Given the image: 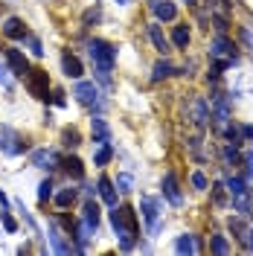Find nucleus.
<instances>
[{
  "mask_svg": "<svg viewBox=\"0 0 253 256\" xmlns=\"http://www.w3.org/2000/svg\"><path fill=\"white\" fill-rule=\"evenodd\" d=\"M120 3H122V6H126V3H131V0H120Z\"/></svg>",
  "mask_w": 253,
  "mask_h": 256,
  "instance_id": "49",
  "label": "nucleus"
},
{
  "mask_svg": "<svg viewBox=\"0 0 253 256\" xmlns=\"http://www.w3.org/2000/svg\"><path fill=\"white\" fill-rule=\"evenodd\" d=\"M192 186H195V190H206V175L204 172H192Z\"/></svg>",
  "mask_w": 253,
  "mask_h": 256,
  "instance_id": "40",
  "label": "nucleus"
},
{
  "mask_svg": "<svg viewBox=\"0 0 253 256\" xmlns=\"http://www.w3.org/2000/svg\"><path fill=\"white\" fill-rule=\"evenodd\" d=\"M96 192L102 195V201H105L108 207H116V190H114L111 178H105V175L99 178V180H96Z\"/></svg>",
  "mask_w": 253,
  "mask_h": 256,
  "instance_id": "17",
  "label": "nucleus"
},
{
  "mask_svg": "<svg viewBox=\"0 0 253 256\" xmlns=\"http://www.w3.org/2000/svg\"><path fill=\"white\" fill-rule=\"evenodd\" d=\"M184 3H186V6H198V3H201V0H184Z\"/></svg>",
  "mask_w": 253,
  "mask_h": 256,
  "instance_id": "48",
  "label": "nucleus"
},
{
  "mask_svg": "<svg viewBox=\"0 0 253 256\" xmlns=\"http://www.w3.org/2000/svg\"><path fill=\"white\" fill-rule=\"evenodd\" d=\"M12 76H15V73L9 70V64H0V84H3L6 90H12V88H15V79H12Z\"/></svg>",
  "mask_w": 253,
  "mask_h": 256,
  "instance_id": "31",
  "label": "nucleus"
},
{
  "mask_svg": "<svg viewBox=\"0 0 253 256\" xmlns=\"http://www.w3.org/2000/svg\"><path fill=\"white\" fill-rule=\"evenodd\" d=\"M192 122L198 128H206V122H210V102H206L204 96H198L192 102Z\"/></svg>",
  "mask_w": 253,
  "mask_h": 256,
  "instance_id": "14",
  "label": "nucleus"
},
{
  "mask_svg": "<svg viewBox=\"0 0 253 256\" xmlns=\"http://www.w3.org/2000/svg\"><path fill=\"white\" fill-rule=\"evenodd\" d=\"M79 143H82L79 128H76V126H67V128L62 131V146H64V148H76Z\"/></svg>",
  "mask_w": 253,
  "mask_h": 256,
  "instance_id": "25",
  "label": "nucleus"
},
{
  "mask_svg": "<svg viewBox=\"0 0 253 256\" xmlns=\"http://www.w3.org/2000/svg\"><path fill=\"white\" fill-rule=\"evenodd\" d=\"M224 192H227L224 184H216V186H212V204H216V207H224V204H227V195H224Z\"/></svg>",
  "mask_w": 253,
  "mask_h": 256,
  "instance_id": "32",
  "label": "nucleus"
},
{
  "mask_svg": "<svg viewBox=\"0 0 253 256\" xmlns=\"http://www.w3.org/2000/svg\"><path fill=\"white\" fill-rule=\"evenodd\" d=\"M212 20H216V30H218V35H227V30H230V20H227V15H212Z\"/></svg>",
  "mask_w": 253,
  "mask_h": 256,
  "instance_id": "35",
  "label": "nucleus"
},
{
  "mask_svg": "<svg viewBox=\"0 0 253 256\" xmlns=\"http://www.w3.org/2000/svg\"><path fill=\"white\" fill-rule=\"evenodd\" d=\"M62 67H64V73H67V76H73V79H82V76H84L82 62L70 52V50H64V52H62Z\"/></svg>",
  "mask_w": 253,
  "mask_h": 256,
  "instance_id": "16",
  "label": "nucleus"
},
{
  "mask_svg": "<svg viewBox=\"0 0 253 256\" xmlns=\"http://www.w3.org/2000/svg\"><path fill=\"white\" fill-rule=\"evenodd\" d=\"M174 250L178 254H201V242L195 239L192 233H184L180 239L174 242Z\"/></svg>",
  "mask_w": 253,
  "mask_h": 256,
  "instance_id": "20",
  "label": "nucleus"
},
{
  "mask_svg": "<svg viewBox=\"0 0 253 256\" xmlns=\"http://www.w3.org/2000/svg\"><path fill=\"white\" fill-rule=\"evenodd\" d=\"M169 76H174V67L169 62H158V64H154V70H152V82L169 79Z\"/></svg>",
  "mask_w": 253,
  "mask_h": 256,
  "instance_id": "26",
  "label": "nucleus"
},
{
  "mask_svg": "<svg viewBox=\"0 0 253 256\" xmlns=\"http://www.w3.org/2000/svg\"><path fill=\"white\" fill-rule=\"evenodd\" d=\"M73 96L79 99L84 108H90V111H96V114L105 111V99H102V94H99V88H96L94 82H76Z\"/></svg>",
  "mask_w": 253,
  "mask_h": 256,
  "instance_id": "3",
  "label": "nucleus"
},
{
  "mask_svg": "<svg viewBox=\"0 0 253 256\" xmlns=\"http://www.w3.org/2000/svg\"><path fill=\"white\" fill-rule=\"evenodd\" d=\"M172 41L178 50H186L190 47V30H186V24H178V26H172Z\"/></svg>",
  "mask_w": 253,
  "mask_h": 256,
  "instance_id": "23",
  "label": "nucleus"
},
{
  "mask_svg": "<svg viewBox=\"0 0 253 256\" xmlns=\"http://www.w3.org/2000/svg\"><path fill=\"white\" fill-rule=\"evenodd\" d=\"M120 192H131L134 190V180H131V175H116V184H114Z\"/></svg>",
  "mask_w": 253,
  "mask_h": 256,
  "instance_id": "33",
  "label": "nucleus"
},
{
  "mask_svg": "<svg viewBox=\"0 0 253 256\" xmlns=\"http://www.w3.org/2000/svg\"><path fill=\"white\" fill-rule=\"evenodd\" d=\"M50 102H52L56 108H64V105H67V96H64V90H58V88H56V90H52V96H50Z\"/></svg>",
  "mask_w": 253,
  "mask_h": 256,
  "instance_id": "38",
  "label": "nucleus"
},
{
  "mask_svg": "<svg viewBox=\"0 0 253 256\" xmlns=\"http://www.w3.org/2000/svg\"><path fill=\"white\" fill-rule=\"evenodd\" d=\"M210 250L224 256V254H230V244H227V239H224L222 233H216V236H210Z\"/></svg>",
  "mask_w": 253,
  "mask_h": 256,
  "instance_id": "27",
  "label": "nucleus"
},
{
  "mask_svg": "<svg viewBox=\"0 0 253 256\" xmlns=\"http://www.w3.org/2000/svg\"><path fill=\"white\" fill-rule=\"evenodd\" d=\"M58 152H50V148H35L32 152V166L35 169H56L58 166Z\"/></svg>",
  "mask_w": 253,
  "mask_h": 256,
  "instance_id": "10",
  "label": "nucleus"
},
{
  "mask_svg": "<svg viewBox=\"0 0 253 256\" xmlns=\"http://www.w3.org/2000/svg\"><path fill=\"white\" fill-rule=\"evenodd\" d=\"M88 52H90V58H94L96 67H108V70H114L116 47H114L111 41H105V38H90V41H88Z\"/></svg>",
  "mask_w": 253,
  "mask_h": 256,
  "instance_id": "1",
  "label": "nucleus"
},
{
  "mask_svg": "<svg viewBox=\"0 0 253 256\" xmlns=\"http://www.w3.org/2000/svg\"><path fill=\"white\" fill-rule=\"evenodd\" d=\"M120 212H122V222H126V230L128 236H134V239H140V222H137V212L131 207H120Z\"/></svg>",
  "mask_w": 253,
  "mask_h": 256,
  "instance_id": "21",
  "label": "nucleus"
},
{
  "mask_svg": "<svg viewBox=\"0 0 253 256\" xmlns=\"http://www.w3.org/2000/svg\"><path fill=\"white\" fill-rule=\"evenodd\" d=\"M96 20H99V9H88V12H84V26H90Z\"/></svg>",
  "mask_w": 253,
  "mask_h": 256,
  "instance_id": "42",
  "label": "nucleus"
},
{
  "mask_svg": "<svg viewBox=\"0 0 253 256\" xmlns=\"http://www.w3.org/2000/svg\"><path fill=\"white\" fill-rule=\"evenodd\" d=\"M242 248L253 254V227H248V230H244V242H242Z\"/></svg>",
  "mask_w": 253,
  "mask_h": 256,
  "instance_id": "41",
  "label": "nucleus"
},
{
  "mask_svg": "<svg viewBox=\"0 0 253 256\" xmlns=\"http://www.w3.org/2000/svg\"><path fill=\"white\" fill-rule=\"evenodd\" d=\"M210 56H212V58H218V62L236 64L238 47L230 41V38H227V35H218V38H212V44H210Z\"/></svg>",
  "mask_w": 253,
  "mask_h": 256,
  "instance_id": "7",
  "label": "nucleus"
},
{
  "mask_svg": "<svg viewBox=\"0 0 253 256\" xmlns=\"http://www.w3.org/2000/svg\"><path fill=\"white\" fill-rule=\"evenodd\" d=\"M94 76H96V82H99L102 88H108V90L114 88V79H111V70H108V67H96L94 64Z\"/></svg>",
  "mask_w": 253,
  "mask_h": 256,
  "instance_id": "29",
  "label": "nucleus"
},
{
  "mask_svg": "<svg viewBox=\"0 0 253 256\" xmlns=\"http://www.w3.org/2000/svg\"><path fill=\"white\" fill-rule=\"evenodd\" d=\"M148 38H152V44H154V50H158L160 56H166V52H172V41L163 35V30H160L158 20H152L148 24Z\"/></svg>",
  "mask_w": 253,
  "mask_h": 256,
  "instance_id": "11",
  "label": "nucleus"
},
{
  "mask_svg": "<svg viewBox=\"0 0 253 256\" xmlns=\"http://www.w3.org/2000/svg\"><path fill=\"white\" fill-rule=\"evenodd\" d=\"M79 198V190H73V186H64V190L56 192V207L58 210H67V207H73V201Z\"/></svg>",
  "mask_w": 253,
  "mask_h": 256,
  "instance_id": "22",
  "label": "nucleus"
},
{
  "mask_svg": "<svg viewBox=\"0 0 253 256\" xmlns=\"http://www.w3.org/2000/svg\"><path fill=\"white\" fill-rule=\"evenodd\" d=\"M58 166H62L64 172H67V178H73V180H82V178H84V163H82L76 154L62 158V160H58Z\"/></svg>",
  "mask_w": 253,
  "mask_h": 256,
  "instance_id": "13",
  "label": "nucleus"
},
{
  "mask_svg": "<svg viewBox=\"0 0 253 256\" xmlns=\"http://www.w3.org/2000/svg\"><path fill=\"white\" fill-rule=\"evenodd\" d=\"M90 131H94L96 143H111V126H108L102 116H94V120H90Z\"/></svg>",
  "mask_w": 253,
  "mask_h": 256,
  "instance_id": "19",
  "label": "nucleus"
},
{
  "mask_svg": "<svg viewBox=\"0 0 253 256\" xmlns=\"http://www.w3.org/2000/svg\"><path fill=\"white\" fill-rule=\"evenodd\" d=\"M50 242H52V250H56V254H70V250H73V248L64 242V236L58 233L56 224H50Z\"/></svg>",
  "mask_w": 253,
  "mask_h": 256,
  "instance_id": "24",
  "label": "nucleus"
},
{
  "mask_svg": "<svg viewBox=\"0 0 253 256\" xmlns=\"http://www.w3.org/2000/svg\"><path fill=\"white\" fill-rule=\"evenodd\" d=\"M0 207H9V198H6L3 192H0Z\"/></svg>",
  "mask_w": 253,
  "mask_h": 256,
  "instance_id": "47",
  "label": "nucleus"
},
{
  "mask_svg": "<svg viewBox=\"0 0 253 256\" xmlns=\"http://www.w3.org/2000/svg\"><path fill=\"white\" fill-rule=\"evenodd\" d=\"M26 41H30V50H32V56H44V47H41V41H38V35H26Z\"/></svg>",
  "mask_w": 253,
  "mask_h": 256,
  "instance_id": "36",
  "label": "nucleus"
},
{
  "mask_svg": "<svg viewBox=\"0 0 253 256\" xmlns=\"http://www.w3.org/2000/svg\"><path fill=\"white\" fill-rule=\"evenodd\" d=\"M210 3H218L224 12H230V9H233V3H230V0H210Z\"/></svg>",
  "mask_w": 253,
  "mask_h": 256,
  "instance_id": "45",
  "label": "nucleus"
},
{
  "mask_svg": "<svg viewBox=\"0 0 253 256\" xmlns=\"http://www.w3.org/2000/svg\"><path fill=\"white\" fill-rule=\"evenodd\" d=\"M0 222H3V227H6L9 233H15V230H18V222L9 216V212H0Z\"/></svg>",
  "mask_w": 253,
  "mask_h": 256,
  "instance_id": "39",
  "label": "nucleus"
},
{
  "mask_svg": "<svg viewBox=\"0 0 253 256\" xmlns=\"http://www.w3.org/2000/svg\"><path fill=\"white\" fill-rule=\"evenodd\" d=\"M3 35L6 38H12V41H26V24L20 20V18H6L3 20Z\"/></svg>",
  "mask_w": 253,
  "mask_h": 256,
  "instance_id": "12",
  "label": "nucleus"
},
{
  "mask_svg": "<svg viewBox=\"0 0 253 256\" xmlns=\"http://www.w3.org/2000/svg\"><path fill=\"white\" fill-rule=\"evenodd\" d=\"M224 186H227L230 198H233V210L238 216H250V190H248V184L242 178H227Z\"/></svg>",
  "mask_w": 253,
  "mask_h": 256,
  "instance_id": "2",
  "label": "nucleus"
},
{
  "mask_svg": "<svg viewBox=\"0 0 253 256\" xmlns=\"http://www.w3.org/2000/svg\"><path fill=\"white\" fill-rule=\"evenodd\" d=\"M160 210H163V204H160L158 198H152V195H142L140 198V212H142V218H146L148 236H158L160 233Z\"/></svg>",
  "mask_w": 253,
  "mask_h": 256,
  "instance_id": "5",
  "label": "nucleus"
},
{
  "mask_svg": "<svg viewBox=\"0 0 253 256\" xmlns=\"http://www.w3.org/2000/svg\"><path fill=\"white\" fill-rule=\"evenodd\" d=\"M244 166H248V178H253V152L244 154Z\"/></svg>",
  "mask_w": 253,
  "mask_h": 256,
  "instance_id": "44",
  "label": "nucleus"
},
{
  "mask_svg": "<svg viewBox=\"0 0 253 256\" xmlns=\"http://www.w3.org/2000/svg\"><path fill=\"white\" fill-rule=\"evenodd\" d=\"M224 163H227V166H230V163L236 166V163H238V152H236V146L227 143V148H224Z\"/></svg>",
  "mask_w": 253,
  "mask_h": 256,
  "instance_id": "37",
  "label": "nucleus"
},
{
  "mask_svg": "<svg viewBox=\"0 0 253 256\" xmlns=\"http://www.w3.org/2000/svg\"><path fill=\"white\" fill-rule=\"evenodd\" d=\"M152 3H154V0H152Z\"/></svg>",
  "mask_w": 253,
  "mask_h": 256,
  "instance_id": "50",
  "label": "nucleus"
},
{
  "mask_svg": "<svg viewBox=\"0 0 253 256\" xmlns=\"http://www.w3.org/2000/svg\"><path fill=\"white\" fill-rule=\"evenodd\" d=\"M52 198V180H41L38 184V201H47Z\"/></svg>",
  "mask_w": 253,
  "mask_h": 256,
  "instance_id": "34",
  "label": "nucleus"
},
{
  "mask_svg": "<svg viewBox=\"0 0 253 256\" xmlns=\"http://www.w3.org/2000/svg\"><path fill=\"white\" fill-rule=\"evenodd\" d=\"M26 90H30L38 102H50V79H47V70L41 67H30L26 73Z\"/></svg>",
  "mask_w": 253,
  "mask_h": 256,
  "instance_id": "6",
  "label": "nucleus"
},
{
  "mask_svg": "<svg viewBox=\"0 0 253 256\" xmlns=\"http://www.w3.org/2000/svg\"><path fill=\"white\" fill-rule=\"evenodd\" d=\"M82 192H84V198H90V195H94V186H90V184H84V186H82Z\"/></svg>",
  "mask_w": 253,
  "mask_h": 256,
  "instance_id": "46",
  "label": "nucleus"
},
{
  "mask_svg": "<svg viewBox=\"0 0 253 256\" xmlns=\"http://www.w3.org/2000/svg\"><path fill=\"white\" fill-rule=\"evenodd\" d=\"M3 56H6V64H9V70L15 73L18 79H24L26 73H30V62H26V56L15 47H6L3 50Z\"/></svg>",
  "mask_w": 253,
  "mask_h": 256,
  "instance_id": "8",
  "label": "nucleus"
},
{
  "mask_svg": "<svg viewBox=\"0 0 253 256\" xmlns=\"http://www.w3.org/2000/svg\"><path fill=\"white\" fill-rule=\"evenodd\" d=\"M152 12H154L158 20H174V18H178V6L169 3V0H154V3H152Z\"/></svg>",
  "mask_w": 253,
  "mask_h": 256,
  "instance_id": "18",
  "label": "nucleus"
},
{
  "mask_svg": "<svg viewBox=\"0 0 253 256\" xmlns=\"http://www.w3.org/2000/svg\"><path fill=\"white\" fill-rule=\"evenodd\" d=\"M163 195L169 198L172 207H184V195H180V184L174 172H163Z\"/></svg>",
  "mask_w": 253,
  "mask_h": 256,
  "instance_id": "9",
  "label": "nucleus"
},
{
  "mask_svg": "<svg viewBox=\"0 0 253 256\" xmlns=\"http://www.w3.org/2000/svg\"><path fill=\"white\" fill-rule=\"evenodd\" d=\"M30 146H26V140L18 134L12 126H0V152L3 154H9V158H18V154H24Z\"/></svg>",
  "mask_w": 253,
  "mask_h": 256,
  "instance_id": "4",
  "label": "nucleus"
},
{
  "mask_svg": "<svg viewBox=\"0 0 253 256\" xmlns=\"http://www.w3.org/2000/svg\"><path fill=\"white\" fill-rule=\"evenodd\" d=\"M238 134L242 140H253V126H238Z\"/></svg>",
  "mask_w": 253,
  "mask_h": 256,
  "instance_id": "43",
  "label": "nucleus"
},
{
  "mask_svg": "<svg viewBox=\"0 0 253 256\" xmlns=\"http://www.w3.org/2000/svg\"><path fill=\"white\" fill-rule=\"evenodd\" d=\"M99 216H102L99 204H96L94 198H88V201H84V207H82V222L88 224L90 230H99Z\"/></svg>",
  "mask_w": 253,
  "mask_h": 256,
  "instance_id": "15",
  "label": "nucleus"
},
{
  "mask_svg": "<svg viewBox=\"0 0 253 256\" xmlns=\"http://www.w3.org/2000/svg\"><path fill=\"white\" fill-rule=\"evenodd\" d=\"M58 222H62L64 233H67V236H70V239H73V236H76V227H79V222H76V218H70V216H67V212H62V216H58Z\"/></svg>",
  "mask_w": 253,
  "mask_h": 256,
  "instance_id": "30",
  "label": "nucleus"
},
{
  "mask_svg": "<svg viewBox=\"0 0 253 256\" xmlns=\"http://www.w3.org/2000/svg\"><path fill=\"white\" fill-rule=\"evenodd\" d=\"M111 158H114L111 143H99V152H96L94 163H96V166H108V163H111Z\"/></svg>",
  "mask_w": 253,
  "mask_h": 256,
  "instance_id": "28",
  "label": "nucleus"
}]
</instances>
